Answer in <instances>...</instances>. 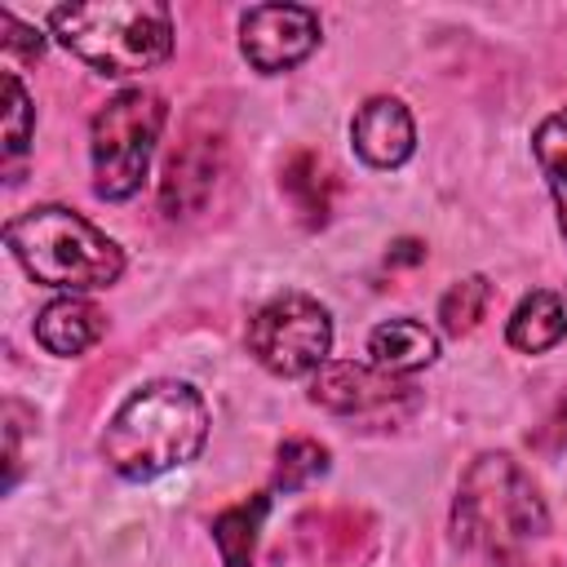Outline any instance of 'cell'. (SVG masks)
<instances>
[{"label":"cell","instance_id":"7a4b0ae2","mask_svg":"<svg viewBox=\"0 0 567 567\" xmlns=\"http://www.w3.org/2000/svg\"><path fill=\"white\" fill-rule=\"evenodd\" d=\"M545 527H549L545 501L514 456L483 452L478 461H470L452 505V532L465 549L505 558L527 540L545 536Z\"/></svg>","mask_w":567,"mask_h":567},{"label":"cell","instance_id":"ffe728a7","mask_svg":"<svg viewBox=\"0 0 567 567\" xmlns=\"http://www.w3.org/2000/svg\"><path fill=\"white\" fill-rule=\"evenodd\" d=\"M0 31H4V44H9V49L27 53V58H40L44 40H40V31H35V27H22L13 13H0Z\"/></svg>","mask_w":567,"mask_h":567},{"label":"cell","instance_id":"2e32d148","mask_svg":"<svg viewBox=\"0 0 567 567\" xmlns=\"http://www.w3.org/2000/svg\"><path fill=\"white\" fill-rule=\"evenodd\" d=\"M284 190L297 199L306 221H323V213H328V177H323V164L310 151H297L284 164Z\"/></svg>","mask_w":567,"mask_h":567},{"label":"cell","instance_id":"44dd1931","mask_svg":"<svg viewBox=\"0 0 567 567\" xmlns=\"http://www.w3.org/2000/svg\"><path fill=\"white\" fill-rule=\"evenodd\" d=\"M425 257V248L416 244V239H403V244H394V252H390V261H421Z\"/></svg>","mask_w":567,"mask_h":567},{"label":"cell","instance_id":"52a82bcc","mask_svg":"<svg viewBox=\"0 0 567 567\" xmlns=\"http://www.w3.org/2000/svg\"><path fill=\"white\" fill-rule=\"evenodd\" d=\"M319 44V13L306 4H257L239 18V49L261 75H279Z\"/></svg>","mask_w":567,"mask_h":567},{"label":"cell","instance_id":"ac0fdd59","mask_svg":"<svg viewBox=\"0 0 567 567\" xmlns=\"http://www.w3.org/2000/svg\"><path fill=\"white\" fill-rule=\"evenodd\" d=\"M319 474H328V447L315 439H288L275 452V487L297 492L306 483H315Z\"/></svg>","mask_w":567,"mask_h":567},{"label":"cell","instance_id":"8992f818","mask_svg":"<svg viewBox=\"0 0 567 567\" xmlns=\"http://www.w3.org/2000/svg\"><path fill=\"white\" fill-rule=\"evenodd\" d=\"M248 350L252 359L275 377H306L328 363L332 350V319L328 310L306 292H279L270 297L252 323H248Z\"/></svg>","mask_w":567,"mask_h":567},{"label":"cell","instance_id":"ba28073f","mask_svg":"<svg viewBox=\"0 0 567 567\" xmlns=\"http://www.w3.org/2000/svg\"><path fill=\"white\" fill-rule=\"evenodd\" d=\"M408 385H399L390 372L368 368V363H350V359H328L315 377H310V399L328 412H372L385 408L403 394Z\"/></svg>","mask_w":567,"mask_h":567},{"label":"cell","instance_id":"9c48e42d","mask_svg":"<svg viewBox=\"0 0 567 567\" xmlns=\"http://www.w3.org/2000/svg\"><path fill=\"white\" fill-rule=\"evenodd\" d=\"M350 142H354V155L372 168H394L412 155L416 146V128H412V115L399 97H372L359 106V115L350 120Z\"/></svg>","mask_w":567,"mask_h":567},{"label":"cell","instance_id":"3957f363","mask_svg":"<svg viewBox=\"0 0 567 567\" xmlns=\"http://www.w3.org/2000/svg\"><path fill=\"white\" fill-rule=\"evenodd\" d=\"M4 244L35 284L66 288L71 297L89 288H106L124 270L120 244L62 204H40L18 213L4 226Z\"/></svg>","mask_w":567,"mask_h":567},{"label":"cell","instance_id":"30bf717a","mask_svg":"<svg viewBox=\"0 0 567 567\" xmlns=\"http://www.w3.org/2000/svg\"><path fill=\"white\" fill-rule=\"evenodd\" d=\"M221 173V142L217 137H190L186 146H177V155L164 168L159 182V208L168 217H190L208 204L213 186Z\"/></svg>","mask_w":567,"mask_h":567},{"label":"cell","instance_id":"6da1fadb","mask_svg":"<svg viewBox=\"0 0 567 567\" xmlns=\"http://www.w3.org/2000/svg\"><path fill=\"white\" fill-rule=\"evenodd\" d=\"M208 439V408L186 381H151L133 390L102 430V461L120 478H155L199 456Z\"/></svg>","mask_w":567,"mask_h":567},{"label":"cell","instance_id":"277c9868","mask_svg":"<svg viewBox=\"0 0 567 567\" xmlns=\"http://www.w3.org/2000/svg\"><path fill=\"white\" fill-rule=\"evenodd\" d=\"M49 31L102 75H137L173 53V13L155 0L62 4L49 13Z\"/></svg>","mask_w":567,"mask_h":567},{"label":"cell","instance_id":"9a60e30c","mask_svg":"<svg viewBox=\"0 0 567 567\" xmlns=\"http://www.w3.org/2000/svg\"><path fill=\"white\" fill-rule=\"evenodd\" d=\"M532 155L549 182V195H554V208H558V226L567 235V106L545 115L532 133Z\"/></svg>","mask_w":567,"mask_h":567},{"label":"cell","instance_id":"d6986e66","mask_svg":"<svg viewBox=\"0 0 567 567\" xmlns=\"http://www.w3.org/2000/svg\"><path fill=\"white\" fill-rule=\"evenodd\" d=\"M31 124H35V106L22 89V80L13 71H4V159H18L27 151Z\"/></svg>","mask_w":567,"mask_h":567},{"label":"cell","instance_id":"5b68a950","mask_svg":"<svg viewBox=\"0 0 567 567\" xmlns=\"http://www.w3.org/2000/svg\"><path fill=\"white\" fill-rule=\"evenodd\" d=\"M164 115L168 106L155 89H124L93 115L89 155H93V190L102 199H128L142 186Z\"/></svg>","mask_w":567,"mask_h":567},{"label":"cell","instance_id":"e0dca14e","mask_svg":"<svg viewBox=\"0 0 567 567\" xmlns=\"http://www.w3.org/2000/svg\"><path fill=\"white\" fill-rule=\"evenodd\" d=\"M487 297H492V284H487L483 275L456 279V284L443 292V301H439V323H443V332H452V337L470 332V328L483 319Z\"/></svg>","mask_w":567,"mask_h":567},{"label":"cell","instance_id":"8fae6325","mask_svg":"<svg viewBox=\"0 0 567 567\" xmlns=\"http://www.w3.org/2000/svg\"><path fill=\"white\" fill-rule=\"evenodd\" d=\"M102 332H106V315H102L93 301H84V297H58V301H49V306L35 315V337H40V346H44L49 354H62V359L84 354L89 346L102 341Z\"/></svg>","mask_w":567,"mask_h":567},{"label":"cell","instance_id":"7c38bea8","mask_svg":"<svg viewBox=\"0 0 567 567\" xmlns=\"http://www.w3.org/2000/svg\"><path fill=\"white\" fill-rule=\"evenodd\" d=\"M368 354H372V368L399 377V372H416V368L434 363L439 337L421 319H385L381 328H372Z\"/></svg>","mask_w":567,"mask_h":567},{"label":"cell","instance_id":"4fadbf2b","mask_svg":"<svg viewBox=\"0 0 567 567\" xmlns=\"http://www.w3.org/2000/svg\"><path fill=\"white\" fill-rule=\"evenodd\" d=\"M505 337H509V346L523 350V354H540V350L558 346V341L567 337V306H563V297L549 292V288L527 292V297L514 306V315H509V323H505Z\"/></svg>","mask_w":567,"mask_h":567},{"label":"cell","instance_id":"5bb4252c","mask_svg":"<svg viewBox=\"0 0 567 567\" xmlns=\"http://www.w3.org/2000/svg\"><path fill=\"white\" fill-rule=\"evenodd\" d=\"M270 509V496H252L244 505H230L213 518V540L226 567H252V549H257V532L261 518Z\"/></svg>","mask_w":567,"mask_h":567}]
</instances>
